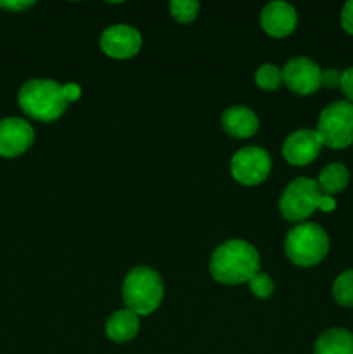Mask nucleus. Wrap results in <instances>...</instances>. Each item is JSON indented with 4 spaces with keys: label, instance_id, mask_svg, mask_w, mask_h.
Segmentation results:
<instances>
[{
    "label": "nucleus",
    "instance_id": "1",
    "mask_svg": "<svg viewBox=\"0 0 353 354\" xmlns=\"http://www.w3.org/2000/svg\"><path fill=\"white\" fill-rule=\"evenodd\" d=\"M260 272V254L246 241H227L218 245L210 259V273L224 286L246 283Z\"/></svg>",
    "mask_w": 353,
    "mask_h": 354
},
{
    "label": "nucleus",
    "instance_id": "2",
    "mask_svg": "<svg viewBox=\"0 0 353 354\" xmlns=\"http://www.w3.org/2000/svg\"><path fill=\"white\" fill-rule=\"evenodd\" d=\"M17 100L28 116L44 123L61 118L68 107L62 86L54 80H30L21 86Z\"/></svg>",
    "mask_w": 353,
    "mask_h": 354
},
{
    "label": "nucleus",
    "instance_id": "3",
    "mask_svg": "<svg viewBox=\"0 0 353 354\" xmlns=\"http://www.w3.org/2000/svg\"><path fill=\"white\" fill-rule=\"evenodd\" d=\"M121 296L127 310L137 317H145L159 308L165 296V286L158 272L147 266H135L125 277Z\"/></svg>",
    "mask_w": 353,
    "mask_h": 354
},
{
    "label": "nucleus",
    "instance_id": "4",
    "mask_svg": "<svg viewBox=\"0 0 353 354\" xmlns=\"http://www.w3.org/2000/svg\"><path fill=\"white\" fill-rule=\"evenodd\" d=\"M284 251L296 266H315L327 256L329 237L318 225L300 223L287 234Z\"/></svg>",
    "mask_w": 353,
    "mask_h": 354
},
{
    "label": "nucleus",
    "instance_id": "5",
    "mask_svg": "<svg viewBox=\"0 0 353 354\" xmlns=\"http://www.w3.org/2000/svg\"><path fill=\"white\" fill-rule=\"evenodd\" d=\"M322 145L346 149L353 144V104L338 100L325 107L318 116L317 130Z\"/></svg>",
    "mask_w": 353,
    "mask_h": 354
},
{
    "label": "nucleus",
    "instance_id": "6",
    "mask_svg": "<svg viewBox=\"0 0 353 354\" xmlns=\"http://www.w3.org/2000/svg\"><path fill=\"white\" fill-rule=\"evenodd\" d=\"M320 196L322 192L315 180L307 178V176L293 180L280 196V214L284 216V220L301 223L307 218H310L315 213V209H318Z\"/></svg>",
    "mask_w": 353,
    "mask_h": 354
},
{
    "label": "nucleus",
    "instance_id": "7",
    "mask_svg": "<svg viewBox=\"0 0 353 354\" xmlns=\"http://www.w3.org/2000/svg\"><path fill=\"white\" fill-rule=\"evenodd\" d=\"M272 169L270 154L262 147H242L230 161V173L241 185L255 187L265 182Z\"/></svg>",
    "mask_w": 353,
    "mask_h": 354
},
{
    "label": "nucleus",
    "instance_id": "8",
    "mask_svg": "<svg viewBox=\"0 0 353 354\" xmlns=\"http://www.w3.org/2000/svg\"><path fill=\"white\" fill-rule=\"evenodd\" d=\"M322 71L308 57H296L286 62L282 68V80L291 92L298 95H311L322 86Z\"/></svg>",
    "mask_w": 353,
    "mask_h": 354
},
{
    "label": "nucleus",
    "instance_id": "9",
    "mask_svg": "<svg viewBox=\"0 0 353 354\" xmlns=\"http://www.w3.org/2000/svg\"><path fill=\"white\" fill-rule=\"evenodd\" d=\"M142 37L135 28L128 24H114L100 35V48L113 59H130L138 54Z\"/></svg>",
    "mask_w": 353,
    "mask_h": 354
},
{
    "label": "nucleus",
    "instance_id": "10",
    "mask_svg": "<svg viewBox=\"0 0 353 354\" xmlns=\"http://www.w3.org/2000/svg\"><path fill=\"white\" fill-rule=\"evenodd\" d=\"M35 131L28 121L21 118H6L0 121V156L17 158L31 147Z\"/></svg>",
    "mask_w": 353,
    "mask_h": 354
},
{
    "label": "nucleus",
    "instance_id": "11",
    "mask_svg": "<svg viewBox=\"0 0 353 354\" xmlns=\"http://www.w3.org/2000/svg\"><path fill=\"white\" fill-rule=\"evenodd\" d=\"M322 140L315 130H298L286 138L282 156L289 165L307 166L320 154Z\"/></svg>",
    "mask_w": 353,
    "mask_h": 354
},
{
    "label": "nucleus",
    "instance_id": "12",
    "mask_svg": "<svg viewBox=\"0 0 353 354\" xmlns=\"http://www.w3.org/2000/svg\"><path fill=\"white\" fill-rule=\"evenodd\" d=\"M263 31L273 38H284L291 35L296 28L298 14L293 6L286 2H270L260 16Z\"/></svg>",
    "mask_w": 353,
    "mask_h": 354
},
{
    "label": "nucleus",
    "instance_id": "13",
    "mask_svg": "<svg viewBox=\"0 0 353 354\" xmlns=\"http://www.w3.org/2000/svg\"><path fill=\"white\" fill-rule=\"evenodd\" d=\"M221 127L225 133L234 138H249L258 131L260 123L249 107L232 106L221 114Z\"/></svg>",
    "mask_w": 353,
    "mask_h": 354
},
{
    "label": "nucleus",
    "instance_id": "14",
    "mask_svg": "<svg viewBox=\"0 0 353 354\" xmlns=\"http://www.w3.org/2000/svg\"><path fill=\"white\" fill-rule=\"evenodd\" d=\"M138 327L141 324H138L137 315L132 313L130 310H120L111 315V318L107 320L106 335L113 342L125 344V342L135 339V335L138 334Z\"/></svg>",
    "mask_w": 353,
    "mask_h": 354
},
{
    "label": "nucleus",
    "instance_id": "15",
    "mask_svg": "<svg viewBox=\"0 0 353 354\" xmlns=\"http://www.w3.org/2000/svg\"><path fill=\"white\" fill-rule=\"evenodd\" d=\"M314 354H353V334L346 328H329L315 341Z\"/></svg>",
    "mask_w": 353,
    "mask_h": 354
},
{
    "label": "nucleus",
    "instance_id": "16",
    "mask_svg": "<svg viewBox=\"0 0 353 354\" xmlns=\"http://www.w3.org/2000/svg\"><path fill=\"white\" fill-rule=\"evenodd\" d=\"M350 182V171L341 162H331L320 171L317 185L324 196H334L346 189Z\"/></svg>",
    "mask_w": 353,
    "mask_h": 354
},
{
    "label": "nucleus",
    "instance_id": "17",
    "mask_svg": "<svg viewBox=\"0 0 353 354\" xmlns=\"http://www.w3.org/2000/svg\"><path fill=\"white\" fill-rule=\"evenodd\" d=\"M332 296L336 303L345 308H353V270L338 275L332 286Z\"/></svg>",
    "mask_w": 353,
    "mask_h": 354
},
{
    "label": "nucleus",
    "instance_id": "18",
    "mask_svg": "<svg viewBox=\"0 0 353 354\" xmlns=\"http://www.w3.org/2000/svg\"><path fill=\"white\" fill-rule=\"evenodd\" d=\"M255 82L262 90H269V92L270 90H277L280 83H284L282 69H279L273 64L260 66L255 75Z\"/></svg>",
    "mask_w": 353,
    "mask_h": 354
},
{
    "label": "nucleus",
    "instance_id": "19",
    "mask_svg": "<svg viewBox=\"0 0 353 354\" xmlns=\"http://www.w3.org/2000/svg\"><path fill=\"white\" fill-rule=\"evenodd\" d=\"M170 12H172L173 19H176L179 23H192L199 12V2H196V0H173L170 3Z\"/></svg>",
    "mask_w": 353,
    "mask_h": 354
},
{
    "label": "nucleus",
    "instance_id": "20",
    "mask_svg": "<svg viewBox=\"0 0 353 354\" xmlns=\"http://www.w3.org/2000/svg\"><path fill=\"white\" fill-rule=\"evenodd\" d=\"M248 286H249V290H251L256 297H260V299H266V297L272 296L273 292L272 279H270L266 273H262V272L256 273V275L249 280Z\"/></svg>",
    "mask_w": 353,
    "mask_h": 354
},
{
    "label": "nucleus",
    "instance_id": "21",
    "mask_svg": "<svg viewBox=\"0 0 353 354\" xmlns=\"http://www.w3.org/2000/svg\"><path fill=\"white\" fill-rule=\"evenodd\" d=\"M341 75L343 73L339 71V69H325L324 73H322V86H325V88H338L339 85H341Z\"/></svg>",
    "mask_w": 353,
    "mask_h": 354
},
{
    "label": "nucleus",
    "instance_id": "22",
    "mask_svg": "<svg viewBox=\"0 0 353 354\" xmlns=\"http://www.w3.org/2000/svg\"><path fill=\"white\" fill-rule=\"evenodd\" d=\"M339 88L343 90V93H345V97L348 99V102L353 104V66L343 71Z\"/></svg>",
    "mask_w": 353,
    "mask_h": 354
},
{
    "label": "nucleus",
    "instance_id": "23",
    "mask_svg": "<svg viewBox=\"0 0 353 354\" xmlns=\"http://www.w3.org/2000/svg\"><path fill=\"white\" fill-rule=\"evenodd\" d=\"M341 26L346 33L353 35V0L346 2L341 10Z\"/></svg>",
    "mask_w": 353,
    "mask_h": 354
},
{
    "label": "nucleus",
    "instance_id": "24",
    "mask_svg": "<svg viewBox=\"0 0 353 354\" xmlns=\"http://www.w3.org/2000/svg\"><path fill=\"white\" fill-rule=\"evenodd\" d=\"M62 92H64V97L66 100L69 102H75V100L80 99V95H82V88H80L76 83H68V85L62 86Z\"/></svg>",
    "mask_w": 353,
    "mask_h": 354
},
{
    "label": "nucleus",
    "instance_id": "25",
    "mask_svg": "<svg viewBox=\"0 0 353 354\" xmlns=\"http://www.w3.org/2000/svg\"><path fill=\"white\" fill-rule=\"evenodd\" d=\"M33 6V2H31V0H26V2H24V0H10V2H7V0H3V2H0V7H2V9H10V10H23V9H26V7H31Z\"/></svg>",
    "mask_w": 353,
    "mask_h": 354
},
{
    "label": "nucleus",
    "instance_id": "26",
    "mask_svg": "<svg viewBox=\"0 0 353 354\" xmlns=\"http://www.w3.org/2000/svg\"><path fill=\"white\" fill-rule=\"evenodd\" d=\"M318 209L324 211V213H331V211H334L336 209L334 197L324 196V194H322L320 201H318Z\"/></svg>",
    "mask_w": 353,
    "mask_h": 354
}]
</instances>
